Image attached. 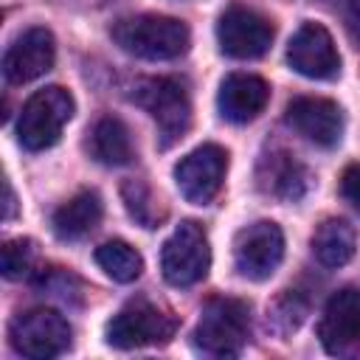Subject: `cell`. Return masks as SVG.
Segmentation results:
<instances>
[{
    "instance_id": "1",
    "label": "cell",
    "mask_w": 360,
    "mask_h": 360,
    "mask_svg": "<svg viewBox=\"0 0 360 360\" xmlns=\"http://www.w3.org/2000/svg\"><path fill=\"white\" fill-rule=\"evenodd\" d=\"M115 45L138 59H149V62H166V59H177L188 51L191 34L188 25L177 17H166V14H132V17H121L112 28H110Z\"/></svg>"
},
{
    "instance_id": "2",
    "label": "cell",
    "mask_w": 360,
    "mask_h": 360,
    "mask_svg": "<svg viewBox=\"0 0 360 360\" xmlns=\"http://www.w3.org/2000/svg\"><path fill=\"white\" fill-rule=\"evenodd\" d=\"M141 110L152 115L160 132V149H169L174 141H180L191 124V101L188 90L174 76H146L132 84L129 96Z\"/></svg>"
},
{
    "instance_id": "3",
    "label": "cell",
    "mask_w": 360,
    "mask_h": 360,
    "mask_svg": "<svg viewBox=\"0 0 360 360\" xmlns=\"http://www.w3.org/2000/svg\"><path fill=\"white\" fill-rule=\"evenodd\" d=\"M250 335V307L242 298L217 295L200 309L194 346L214 357H233Z\"/></svg>"
},
{
    "instance_id": "4",
    "label": "cell",
    "mask_w": 360,
    "mask_h": 360,
    "mask_svg": "<svg viewBox=\"0 0 360 360\" xmlns=\"http://www.w3.org/2000/svg\"><path fill=\"white\" fill-rule=\"evenodd\" d=\"M73 110H76L73 96L59 84H51V87L31 93L20 110V118H17L20 143L28 152L51 149L59 141L65 124L73 118Z\"/></svg>"
},
{
    "instance_id": "5",
    "label": "cell",
    "mask_w": 360,
    "mask_h": 360,
    "mask_svg": "<svg viewBox=\"0 0 360 360\" xmlns=\"http://www.w3.org/2000/svg\"><path fill=\"white\" fill-rule=\"evenodd\" d=\"M174 332L177 318L169 309L152 304L149 298H132L107 323V343L115 349L163 346L174 338Z\"/></svg>"
},
{
    "instance_id": "6",
    "label": "cell",
    "mask_w": 360,
    "mask_h": 360,
    "mask_svg": "<svg viewBox=\"0 0 360 360\" xmlns=\"http://www.w3.org/2000/svg\"><path fill=\"white\" fill-rule=\"evenodd\" d=\"M211 248L200 222L186 219L160 248V270L172 287H191L208 276Z\"/></svg>"
},
{
    "instance_id": "7",
    "label": "cell",
    "mask_w": 360,
    "mask_h": 360,
    "mask_svg": "<svg viewBox=\"0 0 360 360\" xmlns=\"http://www.w3.org/2000/svg\"><path fill=\"white\" fill-rule=\"evenodd\" d=\"M8 338L17 354L34 357V360L56 357L68 352L73 343L70 323L56 309H48V307L20 312L8 326Z\"/></svg>"
},
{
    "instance_id": "8",
    "label": "cell",
    "mask_w": 360,
    "mask_h": 360,
    "mask_svg": "<svg viewBox=\"0 0 360 360\" xmlns=\"http://www.w3.org/2000/svg\"><path fill=\"white\" fill-rule=\"evenodd\" d=\"M217 42L219 51L233 59H256L273 42V22L256 8L233 3L219 14Z\"/></svg>"
},
{
    "instance_id": "9",
    "label": "cell",
    "mask_w": 360,
    "mask_h": 360,
    "mask_svg": "<svg viewBox=\"0 0 360 360\" xmlns=\"http://www.w3.org/2000/svg\"><path fill=\"white\" fill-rule=\"evenodd\" d=\"M284 259V233L276 222L259 219L242 228L233 239V264L239 276L250 281H264L276 273Z\"/></svg>"
},
{
    "instance_id": "10",
    "label": "cell",
    "mask_w": 360,
    "mask_h": 360,
    "mask_svg": "<svg viewBox=\"0 0 360 360\" xmlns=\"http://www.w3.org/2000/svg\"><path fill=\"white\" fill-rule=\"evenodd\" d=\"M225 172H228V152L217 143H202L186 158H180V163L174 166V183L188 202L208 205L219 194Z\"/></svg>"
},
{
    "instance_id": "11",
    "label": "cell",
    "mask_w": 360,
    "mask_h": 360,
    "mask_svg": "<svg viewBox=\"0 0 360 360\" xmlns=\"http://www.w3.org/2000/svg\"><path fill=\"white\" fill-rule=\"evenodd\" d=\"M287 124L307 138L309 143L321 146V149H332L340 143L343 135V112L332 98L323 96H295L287 104L284 112Z\"/></svg>"
},
{
    "instance_id": "12",
    "label": "cell",
    "mask_w": 360,
    "mask_h": 360,
    "mask_svg": "<svg viewBox=\"0 0 360 360\" xmlns=\"http://www.w3.org/2000/svg\"><path fill=\"white\" fill-rule=\"evenodd\" d=\"M287 62L295 73L307 79H332L340 70V53L335 48V39L321 22H304L292 34L287 45Z\"/></svg>"
},
{
    "instance_id": "13",
    "label": "cell",
    "mask_w": 360,
    "mask_h": 360,
    "mask_svg": "<svg viewBox=\"0 0 360 360\" xmlns=\"http://www.w3.org/2000/svg\"><path fill=\"white\" fill-rule=\"evenodd\" d=\"M56 59V39L48 28L34 25L22 31L3 56V76L8 84H25L45 76Z\"/></svg>"
},
{
    "instance_id": "14",
    "label": "cell",
    "mask_w": 360,
    "mask_h": 360,
    "mask_svg": "<svg viewBox=\"0 0 360 360\" xmlns=\"http://www.w3.org/2000/svg\"><path fill=\"white\" fill-rule=\"evenodd\" d=\"M318 338L329 354H349L360 343V290L332 292L318 321Z\"/></svg>"
},
{
    "instance_id": "15",
    "label": "cell",
    "mask_w": 360,
    "mask_h": 360,
    "mask_svg": "<svg viewBox=\"0 0 360 360\" xmlns=\"http://www.w3.org/2000/svg\"><path fill=\"white\" fill-rule=\"evenodd\" d=\"M256 186L267 197H276V200H284V202H295L309 188V172L290 149L276 146V149H270V152H264L259 158Z\"/></svg>"
},
{
    "instance_id": "16",
    "label": "cell",
    "mask_w": 360,
    "mask_h": 360,
    "mask_svg": "<svg viewBox=\"0 0 360 360\" xmlns=\"http://www.w3.org/2000/svg\"><path fill=\"white\" fill-rule=\"evenodd\" d=\"M270 101V84L262 76L253 73H231L219 84L217 107L219 115L231 124H248L253 121Z\"/></svg>"
},
{
    "instance_id": "17",
    "label": "cell",
    "mask_w": 360,
    "mask_h": 360,
    "mask_svg": "<svg viewBox=\"0 0 360 360\" xmlns=\"http://www.w3.org/2000/svg\"><path fill=\"white\" fill-rule=\"evenodd\" d=\"M101 217H104V205H101L98 191L84 188L53 211L51 225H53V233L59 239L76 242V239H84L87 233H93L98 228Z\"/></svg>"
},
{
    "instance_id": "18",
    "label": "cell",
    "mask_w": 360,
    "mask_h": 360,
    "mask_svg": "<svg viewBox=\"0 0 360 360\" xmlns=\"http://www.w3.org/2000/svg\"><path fill=\"white\" fill-rule=\"evenodd\" d=\"M87 152L93 160L104 163V166H127L135 158V146H132V135L127 129V124L115 115H101L87 138Z\"/></svg>"
},
{
    "instance_id": "19",
    "label": "cell",
    "mask_w": 360,
    "mask_h": 360,
    "mask_svg": "<svg viewBox=\"0 0 360 360\" xmlns=\"http://www.w3.org/2000/svg\"><path fill=\"white\" fill-rule=\"evenodd\" d=\"M357 250V231L340 217L323 219L312 233V253L323 267H343Z\"/></svg>"
},
{
    "instance_id": "20",
    "label": "cell",
    "mask_w": 360,
    "mask_h": 360,
    "mask_svg": "<svg viewBox=\"0 0 360 360\" xmlns=\"http://www.w3.org/2000/svg\"><path fill=\"white\" fill-rule=\"evenodd\" d=\"M96 262L112 281H121V284L135 281L141 276V270H143L141 253L124 239H110V242L98 245L96 248Z\"/></svg>"
},
{
    "instance_id": "21",
    "label": "cell",
    "mask_w": 360,
    "mask_h": 360,
    "mask_svg": "<svg viewBox=\"0 0 360 360\" xmlns=\"http://www.w3.org/2000/svg\"><path fill=\"white\" fill-rule=\"evenodd\" d=\"M121 197H124L127 211L135 222H141L143 228H158V222L163 219V211H160L152 188L143 180H127L121 186Z\"/></svg>"
},
{
    "instance_id": "22",
    "label": "cell",
    "mask_w": 360,
    "mask_h": 360,
    "mask_svg": "<svg viewBox=\"0 0 360 360\" xmlns=\"http://www.w3.org/2000/svg\"><path fill=\"white\" fill-rule=\"evenodd\" d=\"M37 264V245L31 239H8L0 250V267H3V276L17 281V278H25L31 276Z\"/></svg>"
},
{
    "instance_id": "23",
    "label": "cell",
    "mask_w": 360,
    "mask_h": 360,
    "mask_svg": "<svg viewBox=\"0 0 360 360\" xmlns=\"http://www.w3.org/2000/svg\"><path fill=\"white\" fill-rule=\"evenodd\" d=\"M340 194L346 202H352L360 211V163H352L340 174Z\"/></svg>"
},
{
    "instance_id": "24",
    "label": "cell",
    "mask_w": 360,
    "mask_h": 360,
    "mask_svg": "<svg viewBox=\"0 0 360 360\" xmlns=\"http://www.w3.org/2000/svg\"><path fill=\"white\" fill-rule=\"evenodd\" d=\"M346 22L354 37H360V0H346Z\"/></svg>"
},
{
    "instance_id": "25",
    "label": "cell",
    "mask_w": 360,
    "mask_h": 360,
    "mask_svg": "<svg viewBox=\"0 0 360 360\" xmlns=\"http://www.w3.org/2000/svg\"><path fill=\"white\" fill-rule=\"evenodd\" d=\"M3 188H6V211H3V219H11L14 217V191H11V183L6 180Z\"/></svg>"
}]
</instances>
